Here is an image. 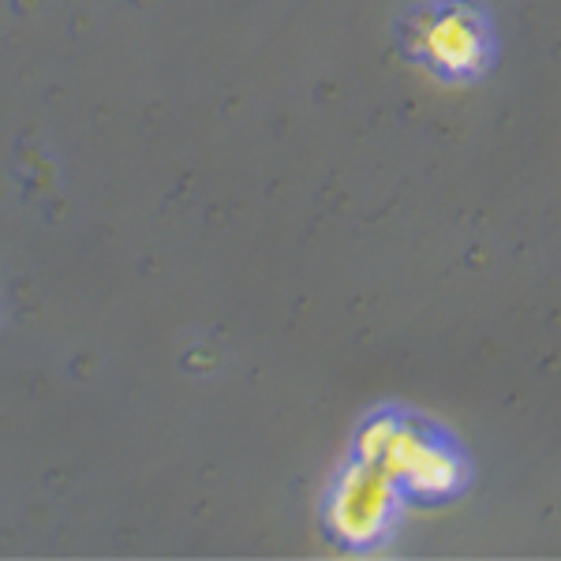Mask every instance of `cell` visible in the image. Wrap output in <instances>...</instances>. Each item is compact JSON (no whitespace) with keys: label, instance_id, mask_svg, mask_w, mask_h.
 Returning <instances> with one entry per match:
<instances>
[{"label":"cell","instance_id":"obj_1","mask_svg":"<svg viewBox=\"0 0 561 561\" xmlns=\"http://www.w3.org/2000/svg\"><path fill=\"white\" fill-rule=\"evenodd\" d=\"M356 457L382 465L393 483L415 497H446L465 483V465L454 449L393 415H378L359 431Z\"/></svg>","mask_w":561,"mask_h":561},{"label":"cell","instance_id":"obj_2","mask_svg":"<svg viewBox=\"0 0 561 561\" xmlns=\"http://www.w3.org/2000/svg\"><path fill=\"white\" fill-rule=\"evenodd\" d=\"M397 505H401V486L393 483V476L382 465L356 457L330 497V528L348 547H370L386 536Z\"/></svg>","mask_w":561,"mask_h":561},{"label":"cell","instance_id":"obj_3","mask_svg":"<svg viewBox=\"0 0 561 561\" xmlns=\"http://www.w3.org/2000/svg\"><path fill=\"white\" fill-rule=\"evenodd\" d=\"M415 49L431 60L442 76H476L486 65V53H491V38H486L483 20L465 4H449L442 12L423 15L415 26Z\"/></svg>","mask_w":561,"mask_h":561}]
</instances>
